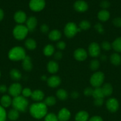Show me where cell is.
Returning <instances> with one entry per match:
<instances>
[{
	"instance_id": "cell-1",
	"label": "cell",
	"mask_w": 121,
	"mask_h": 121,
	"mask_svg": "<svg viewBox=\"0 0 121 121\" xmlns=\"http://www.w3.org/2000/svg\"><path fill=\"white\" fill-rule=\"evenodd\" d=\"M29 112L33 118L40 119L47 114V106L43 102L34 103L30 106Z\"/></svg>"
},
{
	"instance_id": "cell-2",
	"label": "cell",
	"mask_w": 121,
	"mask_h": 121,
	"mask_svg": "<svg viewBox=\"0 0 121 121\" xmlns=\"http://www.w3.org/2000/svg\"><path fill=\"white\" fill-rule=\"evenodd\" d=\"M12 106L13 108L19 112H25L28 106V101L23 96H19L13 98L12 101Z\"/></svg>"
},
{
	"instance_id": "cell-3",
	"label": "cell",
	"mask_w": 121,
	"mask_h": 121,
	"mask_svg": "<svg viewBox=\"0 0 121 121\" xmlns=\"http://www.w3.org/2000/svg\"><path fill=\"white\" fill-rule=\"evenodd\" d=\"M24 48L21 46H15L8 52V57L12 61H17L23 60L26 56Z\"/></svg>"
},
{
	"instance_id": "cell-4",
	"label": "cell",
	"mask_w": 121,
	"mask_h": 121,
	"mask_svg": "<svg viewBox=\"0 0 121 121\" xmlns=\"http://www.w3.org/2000/svg\"><path fill=\"white\" fill-rule=\"evenodd\" d=\"M28 30L26 26L23 24H18L14 28L13 34L14 38L18 40H23L27 37Z\"/></svg>"
},
{
	"instance_id": "cell-5",
	"label": "cell",
	"mask_w": 121,
	"mask_h": 121,
	"mask_svg": "<svg viewBox=\"0 0 121 121\" xmlns=\"http://www.w3.org/2000/svg\"><path fill=\"white\" fill-rule=\"evenodd\" d=\"M81 31V30L79 27H77V26L74 22H69L65 25L64 27V33L66 37L68 39H71Z\"/></svg>"
},
{
	"instance_id": "cell-6",
	"label": "cell",
	"mask_w": 121,
	"mask_h": 121,
	"mask_svg": "<svg viewBox=\"0 0 121 121\" xmlns=\"http://www.w3.org/2000/svg\"><path fill=\"white\" fill-rule=\"evenodd\" d=\"M104 80V74L102 72H95L90 78V83L92 86L96 87H99L103 85Z\"/></svg>"
},
{
	"instance_id": "cell-7",
	"label": "cell",
	"mask_w": 121,
	"mask_h": 121,
	"mask_svg": "<svg viewBox=\"0 0 121 121\" xmlns=\"http://www.w3.org/2000/svg\"><path fill=\"white\" fill-rule=\"evenodd\" d=\"M45 5V0H30L29 2L30 8L34 12H39L43 9Z\"/></svg>"
},
{
	"instance_id": "cell-8",
	"label": "cell",
	"mask_w": 121,
	"mask_h": 121,
	"mask_svg": "<svg viewBox=\"0 0 121 121\" xmlns=\"http://www.w3.org/2000/svg\"><path fill=\"white\" fill-rule=\"evenodd\" d=\"M22 86L19 83H14L11 84L8 88V93L11 96L14 98L19 96L21 94L22 92Z\"/></svg>"
},
{
	"instance_id": "cell-9",
	"label": "cell",
	"mask_w": 121,
	"mask_h": 121,
	"mask_svg": "<svg viewBox=\"0 0 121 121\" xmlns=\"http://www.w3.org/2000/svg\"><path fill=\"white\" fill-rule=\"evenodd\" d=\"M88 52L91 57H97L100 54L101 47L98 43L96 42H93L89 45Z\"/></svg>"
},
{
	"instance_id": "cell-10",
	"label": "cell",
	"mask_w": 121,
	"mask_h": 121,
	"mask_svg": "<svg viewBox=\"0 0 121 121\" xmlns=\"http://www.w3.org/2000/svg\"><path fill=\"white\" fill-rule=\"evenodd\" d=\"M106 106L109 112L112 113H115L118 110L119 104L118 100L116 98H112L107 100L106 103Z\"/></svg>"
},
{
	"instance_id": "cell-11",
	"label": "cell",
	"mask_w": 121,
	"mask_h": 121,
	"mask_svg": "<svg viewBox=\"0 0 121 121\" xmlns=\"http://www.w3.org/2000/svg\"><path fill=\"white\" fill-rule=\"evenodd\" d=\"M87 52L84 48H77L74 52V57L77 61H84L87 58Z\"/></svg>"
},
{
	"instance_id": "cell-12",
	"label": "cell",
	"mask_w": 121,
	"mask_h": 121,
	"mask_svg": "<svg viewBox=\"0 0 121 121\" xmlns=\"http://www.w3.org/2000/svg\"><path fill=\"white\" fill-rule=\"evenodd\" d=\"M75 10L79 13H84L88 8V5L85 1L83 0H78L74 4Z\"/></svg>"
},
{
	"instance_id": "cell-13",
	"label": "cell",
	"mask_w": 121,
	"mask_h": 121,
	"mask_svg": "<svg viewBox=\"0 0 121 121\" xmlns=\"http://www.w3.org/2000/svg\"><path fill=\"white\" fill-rule=\"evenodd\" d=\"M71 115L70 111L68 109L63 108L59 111L57 117L59 121H68L71 118Z\"/></svg>"
},
{
	"instance_id": "cell-14",
	"label": "cell",
	"mask_w": 121,
	"mask_h": 121,
	"mask_svg": "<svg viewBox=\"0 0 121 121\" xmlns=\"http://www.w3.org/2000/svg\"><path fill=\"white\" fill-rule=\"evenodd\" d=\"M46 81H47V85L50 87L55 88V87H56L59 86L61 83V79L58 76L54 75L49 77Z\"/></svg>"
},
{
	"instance_id": "cell-15",
	"label": "cell",
	"mask_w": 121,
	"mask_h": 121,
	"mask_svg": "<svg viewBox=\"0 0 121 121\" xmlns=\"http://www.w3.org/2000/svg\"><path fill=\"white\" fill-rule=\"evenodd\" d=\"M26 27L29 32H33L37 25V20L35 17H30L26 21Z\"/></svg>"
},
{
	"instance_id": "cell-16",
	"label": "cell",
	"mask_w": 121,
	"mask_h": 121,
	"mask_svg": "<svg viewBox=\"0 0 121 121\" xmlns=\"http://www.w3.org/2000/svg\"><path fill=\"white\" fill-rule=\"evenodd\" d=\"M14 19L18 24H23L27 20V15L23 11H18L14 14Z\"/></svg>"
},
{
	"instance_id": "cell-17",
	"label": "cell",
	"mask_w": 121,
	"mask_h": 121,
	"mask_svg": "<svg viewBox=\"0 0 121 121\" xmlns=\"http://www.w3.org/2000/svg\"><path fill=\"white\" fill-rule=\"evenodd\" d=\"M22 67L26 72H30L33 69V64L32 59L29 56H26V57L22 60Z\"/></svg>"
},
{
	"instance_id": "cell-18",
	"label": "cell",
	"mask_w": 121,
	"mask_h": 121,
	"mask_svg": "<svg viewBox=\"0 0 121 121\" xmlns=\"http://www.w3.org/2000/svg\"><path fill=\"white\" fill-rule=\"evenodd\" d=\"M31 98L34 101L40 102V101L43 100V99L45 98V94H44L43 91L39 89H36L32 92Z\"/></svg>"
},
{
	"instance_id": "cell-19",
	"label": "cell",
	"mask_w": 121,
	"mask_h": 121,
	"mask_svg": "<svg viewBox=\"0 0 121 121\" xmlns=\"http://www.w3.org/2000/svg\"><path fill=\"white\" fill-rule=\"evenodd\" d=\"M47 70L49 73L51 74H55L57 73L59 70V65L58 63L53 60L49 61L47 65Z\"/></svg>"
},
{
	"instance_id": "cell-20",
	"label": "cell",
	"mask_w": 121,
	"mask_h": 121,
	"mask_svg": "<svg viewBox=\"0 0 121 121\" xmlns=\"http://www.w3.org/2000/svg\"><path fill=\"white\" fill-rule=\"evenodd\" d=\"M89 119V114L85 111H79L75 117V121H88Z\"/></svg>"
},
{
	"instance_id": "cell-21",
	"label": "cell",
	"mask_w": 121,
	"mask_h": 121,
	"mask_svg": "<svg viewBox=\"0 0 121 121\" xmlns=\"http://www.w3.org/2000/svg\"><path fill=\"white\" fill-rule=\"evenodd\" d=\"M61 33L59 30H53L49 32L48 35V37L49 40L53 41L59 40L60 38H61Z\"/></svg>"
},
{
	"instance_id": "cell-22",
	"label": "cell",
	"mask_w": 121,
	"mask_h": 121,
	"mask_svg": "<svg viewBox=\"0 0 121 121\" xmlns=\"http://www.w3.org/2000/svg\"><path fill=\"white\" fill-rule=\"evenodd\" d=\"M97 17L100 21L102 22H105L107 21L110 18V13L106 9H102L98 13Z\"/></svg>"
},
{
	"instance_id": "cell-23",
	"label": "cell",
	"mask_w": 121,
	"mask_h": 121,
	"mask_svg": "<svg viewBox=\"0 0 121 121\" xmlns=\"http://www.w3.org/2000/svg\"><path fill=\"white\" fill-rule=\"evenodd\" d=\"M12 101H13V99L11 98L9 96L7 95L2 96V98H1V100H0L1 106L4 108L9 107L11 105H12Z\"/></svg>"
},
{
	"instance_id": "cell-24",
	"label": "cell",
	"mask_w": 121,
	"mask_h": 121,
	"mask_svg": "<svg viewBox=\"0 0 121 121\" xmlns=\"http://www.w3.org/2000/svg\"><path fill=\"white\" fill-rule=\"evenodd\" d=\"M102 89L103 91L104 96H110L112 94L113 91L112 85L109 83L104 84L102 87Z\"/></svg>"
},
{
	"instance_id": "cell-25",
	"label": "cell",
	"mask_w": 121,
	"mask_h": 121,
	"mask_svg": "<svg viewBox=\"0 0 121 121\" xmlns=\"http://www.w3.org/2000/svg\"><path fill=\"white\" fill-rule=\"evenodd\" d=\"M9 75H10L12 80L17 82L20 80L21 77H22L21 72L19 71V70L16 69H13L11 70L10 72H9Z\"/></svg>"
},
{
	"instance_id": "cell-26",
	"label": "cell",
	"mask_w": 121,
	"mask_h": 121,
	"mask_svg": "<svg viewBox=\"0 0 121 121\" xmlns=\"http://www.w3.org/2000/svg\"><path fill=\"white\" fill-rule=\"evenodd\" d=\"M110 61L114 66H119L121 64V57L118 53H115L112 54L110 57Z\"/></svg>"
},
{
	"instance_id": "cell-27",
	"label": "cell",
	"mask_w": 121,
	"mask_h": 121,
	"mask_svg": "<svg viewBox=\"0 0 121 121\" xmlns=\"http://www.w3.org/2000/svg\"><path fill=\"white\" fill-rule=\"evenodd\" d=\"M25 47L30 50H34L37 47L36 41L33 39H28L25 41Z\"/></svg>"
},
{
	"instance_id": "cell-28",
	"label": "cell",
	"mask_w": 121,
	"mask_h": 121,
	"mask_svg": "<svg viewBox=\"0 0 121 121\" xmlns=\"http://www.w3.org/2000/svg\"><path fill=\"white\" fill-rule=\"evenodd\" d=\"M19 116H20V113L18 111H17L15 109H12L10 111L8 112V115H7V117H8V119L10 121H15L17 120L19 118Z\"/></svg>"
},
{
	"instance_id": "cell-29",
	"label": "cell",
	"mask_w": 121,
	"mask_h": 121,
	"mask_svg": "<svg viewBox=\"0 0 121 121\" xmlns=\"http://www.w3.org/2000/svg\"><path fill=\"white\" fill-rule=\"evenodd\" d=\"M57 98L60 100H65L68 98V92L64 89H59L57 91L56 93Z\"/></svg>"
},
{
	"instance_id": "cell-30",
	"label": "cell",
	"mask_w": 121,
	"mask_h": 121,
	"mask_svg": "<svg viewBox=\"0 0 121 121\" xmlns=\"http://www.w3.org/2000/svg\"><path fill=\"white\" fill-rule=\"evenodd\" d=\"M55 53V47L52 44H47L43 48L44 55L47 57L51 56Z\"/></svg>"
},
{
	"instance_id": "cell-31",
	"label": "cell",
	"mask_w": 121,
	"mask_h": 121,
	"mask_svg": "<svg viewBox=\"0 0 121 121\" xmlns=\"http://www.w3.org/2000/svg\"><path fill=\"white\" fill-rule=\"evenodd\" d=\"M112 47L115 52L121 53V37H118L114 40L112 44Z\"/></svg>"
},
{
	"instance_id": "cell-32",
	"label": "cell",
	"mask_w": 121,
	"mask_h": 121,
	"mask_svg": "<svg viewBox=\"0 0 121 121\" xmlns=\"http://www.w3.org/2000/svg\"><path fill=\"white\" fill-rule=\"evenodd\" d=\"M92 96L93 97L94 99H99V98H104L105 96L103 94L102 87H96L94 89H93V93Z\"/></svg>"
},
{
	"instance_id": "cell-33",
	"label": "cell",
	"mask_w": 121,
	"mask_h": 121,
	"mask_svg": "<svg viewBox=\"0 0 121 121\" xmlns=\"http://www.w3.org/2000/svg\"><path fill=\"white\" fill-rule=\"evenodd\" d=\"M44 104L47 106H52L55 105L56 103V100L54 96H50L46 98L44 100Z\"/></svg>"
},
{
	"instance_id": "cell-34",
	"label": "cell",
	"mask_w": 121,
	"mask_h": 121,
	"mask_svg": "<svg viewBox=\"0 0 121 121\" xmlns=\"http://www.w3.org/2000/svg\"><path fill=\"white\" fill-rule=\"evenodd\" d=\"M91 27V23L87 20H83L79 24V28L81 30H87Z\"/></svg>"
},
{
	"instance_id": "cell-35",
	"label": "cell",
	"mask_w": 121,
	"mask_h": 121,
	"mask_svg": "<svg viewBox=\"0 0 121 121\" xmlns=\"http://www.w3.org/2000/svg\"><path fill=\"white\" fill-rule=\"evenodd\" d=\"M100 62L97 59H94L91 61L90 63V68L91 70L96 71L99 68Z\"/></svg>"
},
{
	"instance_id": "cell-36",
	"label": "cell",
	"mask_w": 121,
	"mask_h": 121,
	"mask_svg": "<svg viewBox=\"0 0 121 121\" xmlns=\"http://www.w3.org/2000/svg\"><path fill=\"white\" fill-rule=\"evenodd\" d=\"M45 121H59L57 115L53 113H47L45 117Z\"/></svg>"
},
{
	"instance_id": "cell-37",
	"label": "cell",
	"mask_w": 121,
	"mask_h": 121,
	"mask_svg": "<svg viewBox=\"0 0 121 121\" xmlns=\"http://www.w3.org/2000/svg\"><path fill=\"white\" fill-rule=\"evenodd\" d=\"M32 94V91L28 87H25V88L23 89L22 92H21V95L23 96L24 98H28V97H31Z\"/></svg>"
},
{
	"instance_id": "cell-38",
	"label": "cell",
	"mask_w": 121,
	"mask_h": 121,
	"mask_svg": "<svg viewBox=\"0 0 121 121\" xmlns=\"http://www.w3.org/2000/svg\"><path fill=\"white\" fill-rule=\"evenodd\" d=\"M100 47L105 51H109L112 48V44L107 41H103L101 44Z\"/></svg>"
},
{
	"instance_id": "cell-39",
	"label": "cell",
	"mask_w": 121,
	"mask_h": 121,
	"mask_svg": "<svg viewBox=\"0 0 121 121\" xmlns=\"http://www.w3.org/2000/svg\"><path fill=\"white\" fill-rule=\"evenodd\" d=\"M7 118V113L5 109L0 105V121H5Z\"/></svg>"
},
{
	"instance_id": "cell-40",
	"label": "cell",
	"mask_w": 121,
	"mask_h": 121,
	"mask_svg": "<svg viewBox=\"0 0 121 121\" xmlns=\"http://www.w3.org/2000/svg\"><path fill=\"white\" fill-rule=\"evenodd\" d=\"M94 28L95 29H96V30L97 31L99 34H103V33H104V27L102 26V24L98 23H98H97L94 26Z\"/></svg>"
},
{
	"instance_id": "cell-41",
	"label": "cell",
	"mask_w": 121,
	"mask_h": 121,
	"mask_svg": "<svg viewBox=\"0 0 121 121\" xmlns=\"http://www.w3.org/2000/svg\"><path fill=\"white\" fill-rule=\"evenodd\" d=\"M112 23L115 27H121V18L116 17L113 20Z\"/></svg>"
},
{
	"instance_id": "cell-42",
	"label": "cell",
	"mask_w": 121,
	"mask_h": 121,
	"mask_svg": "<svg viewBox=\"0 0 121 121\" xmlns=\"http://www.w3.org/2000/svg\"><path fill=\"white\" fill-rule=\"evenodd\" d=\"M93 93V89L91 87H86L84 90V95L86 96H92Z\"/></svg>"
},
{
	"instance_id": "cell-43",
	"label": "cell",
	"mask_w": 121,
	"mask_h": 121,
	"mask_svg": "<svg viewBox=\"0 0 121 121\" xmlns=\"http://www.w3.org/2000/svg\"><path fill=\"white\" fill-rule=\"evenodd\" d=\"M56 47L60 50H63L66 47V44L64 41H59L56 43Z\"/></svg>"
},
{
	"instance_id": "cell-44",
	"label": "cell",
	"mask_w": 121,
	"mask_h": 121,
	"mask_svg": "<svg viewBox=\"0 0 121 121\" xmlns=\"http://www.w3.org/2000/svg\"><path fill=\"white\" fill-rule=\"evenodd\" d=\"M40 30L42 33H43V34H46V33H47L49 32V28L47 25H46V24H42L40 26Z\"/></svg>"
},
{
	"instance_id": "cell-45",
	"label": "cell",
	"mask_w": 121,
	"mask_h": 121,
	"mask_svg": "<svg viewBox=\"0 0 121 121\" xmlns=\"http://www.w3.org/2000/svg\"><path fill=\"white\" fill-rule=\"evenodd\" d=\"M104 102V98L95 99L94 100V105L96 106H101L103 105Z\"/></svg>"
},
{
	"instance_id": "cell-46",
	"label": "cell",
	"mask_w": 121,
	"mask_h": 121,
	"mask_svg": "<svg viewBox=\"0 0 121 121\" xmlns=\"http://www.w3.org/2000/svg\"><path fill=\"white\" fill-rule=\"evenodd\" d=\"M110 5V2L106 0H103L100 3V7L103 8V9H106V8H109Z\"/></svg>"
},
{
	"instance_id": "cell-47",
	"label": "cell",
	"mask_w": 121,
	"mask_h": 121,
	"mask_svg": "<svg viewBox=\"0 0 121 121\" xmlns=\"http://www.w3.org/2000/svg\"><path fill=\"white\" fill-rule=\"evenodd\" d=\"M53 54H54V55H53L54 59H56V60H60V59H61L63 57L62 53L61 52H59V51L55 52V53Z\"/></svg>"
},
{
	"instance_id": "cell-48",
	"label": "cell",
	"mask_w": 121,
	"mask_h": 121,
	"mask_svg": "<svg viewBox=\"0 0 121 121\" xmlns=\"http://www.w3.org/2000/svg\"><path fill=\"white\" fill-rule=\"evenodd\" d=\"M88 121H103L102 117L99 116H94L90 118Z\"/></svg>"
},
{
	"instance_id": "cell-49",
	"label": "cell",
	"mask_w": 121,
	"mask_h": 121,
	"mask_svg": "<svg viewBox=\"0 0 121 121\" xmlns=\"http://www.w3.org/2000/svg\"><path fill=\"white\" fill-rule=\"evenodd\" d=\"M8 91L7 87L5 85H0V93H5L7 91Z\"/></svg>"
},
{
	"instance_id": "cell-50",
	"label": "cell",
	"mask_w": 121,
	"mask_h": 121,
	"mask_svg": "<svg viewBox=\"0 0 121 121\" xmlns=\"http://www.w3.org/2000/svg\"><path fill=\"white\" fill-rule=\"evenodd\" d=\"M71 98L74 99H76L79 97V93L76 91H74L71 93Z\"/></svg>"
},
{
	"instance_id": "cell-51",
	"label": "cell",
	"mask_w": 121,
	"mask_h": 121,
	"mask_svg": "<svg viewBox=\"0 0 121 121\" xmlns=\"http://www.w3.org/2000/svg\"><path fill=\"white\" fill-rule=\"evenodd\" d=\"M4 13L3 10L0 8V21H2L4 18Z\"/></svg>"
},
{
	"instance_id": "cell-52",
	"label": "cell",
	"mask_w": 121,
	"mask_h": 121,
	"mask_svg": "<svg viewBox=\"0 0 121 121\" xmlns=\"http://www.w3.org/2000/svg\"><path fill=\"white\" fill-rule=\"evenodd\" d=\"M100 59L102 61H105L106 60H107V56L106 55H104V54H103V55H102L100 57Z\"/></svg>"
},
{
	"instance_id": "cell-53",
	"label": "cell",
	"mask_w": 121,
	"mask_h": 121,
	"mask_svg": "<svg viewBox=\"0 0 121 121\" xmlns=\"http://www.w3.org/2000/svg\"><path fill=\"white\" fill-rule=\"evenodd\" d=\"M41 79L42 80H43V81H45V80H47V78H46V76L45 75H43L41 77Z\"/></svg>"
},
{
	"instance_id": "cell-54",
	"label": "cell",
	"mask_w": 121,
	"mask_h": 121,
	"mask_svg": "<svg viewBox=\"0 0 121 121\" xmlns=\"http://www.w3.org/2000/svg\"><path fill=\"white\" fill-rule=\"evenodd\" d=\"M0 77H1V72H0Z\"/></svg>"
}]
</instances>
